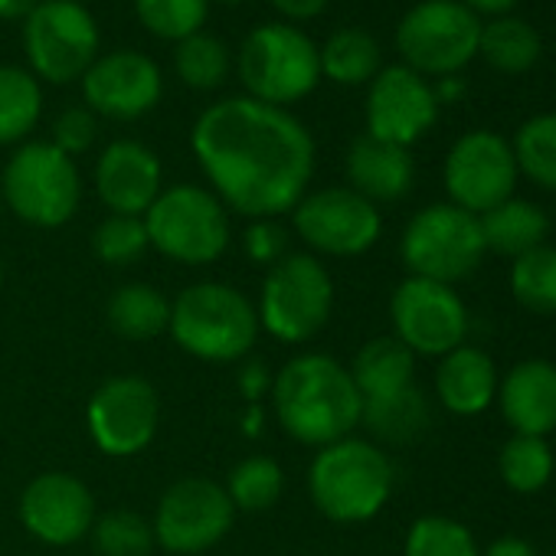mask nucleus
Listing matches in <instances>:
<instances>
[{
  "instance_id": "44",
  "label": "nucleus",
  "mask_w": 556,
  "mask_h": 556,
  "mask_svg": "<svg viewBox=\"0 0 556 556\" xmlns=\"http://www.w3.org/2000/svg\"><path fill=\"white\" fill-rule=\"evenodd\" d=\"M239 387L245 390V396H249V400H258V393L268 387L265 367H262V364H252V367H245V370L239 374Z\"/></svg>"
},
{
  "instance_id": "36",
  "label": "nucleus",
  "mask_w": 556,
  "mask_h": 556,
  "mask_svg": "<svg viewBox=\"0 0 556 556\" xmlns=\"http://www.w3.org/2000/svg\"><path fill=\"white\" fill-rule=\"evenodd\" d=\"M517 170H523L533 184L556 193V115H536L523 122L514 141Z\"/></svg>"
},
{
  "instance_id": "17",
  "label": "nucleus",
  "mask_w": 556,
  "mask_h": 556,
  "mask_svg": "<svg viewBox=\"0 0 556 556\" xmlns=\"http://www.w3.org/2000/svg\"><path fill=\"white\" fill-rule=\"evenodd\" d=\"M79 83L86 109L96 118L112 122L144 118L164 96L161 66L138 50H112L99 56Z\"/></svg>"
},
{
  "instance_id": "32",
  "label": "nucleus",
  "mask_w": 556,
  "mask_h": 556,
  "mask_svg": "<svg viewBox=\"0 0 556 556\" xmlns=\"http://www.w3.org/2000/svg\"><path fill=\"white\" fill-rule=\"evenodd\" d=\"M553 468H556L553 452L546 439L540 435H510L501 445L497 471H501V481L517 494H536L540 488H546L553 478Z\"/></svg>"
},
{
  "instance_id": "29",
  "label": "nucleus",
  "mask_w": 556,
  "mask_h": 556,
  "mask_svg": "<svg viewBox=\"0 0 556 556\" xmlns=\"http://www.w3.org/2000/svg\"><path fill=\"white\" fill-rule=\"evenodd\" d=\"M361 422L383 442L390 445H406L419 439L429 426V403L426 396L413 387L380 396V400H364V416Z\"/></svg>"
},
{
  "instance_id": "48",
  "label": "nucleus",
  "mask_w": 556,
  "mask_h": 556,
  "mask_svg": "<svg viewBox=\"0 0 556 556\" xmlns=\"http://www.w3.org/2000/svg\"><path fill=\"white\" fill-rule=\"evenodd\" d=\"M0 286H4V258H0Z\"/></svg>"
},
{
  "instance_id": "6",
  "label": "nucleus",
  "mask_w": 556,
  "mask_h": 556,
  "mask_svg": "<svg viewBox=\"0 0 556 556\" xmlns=\"http://www.w3.org/2000/svg\"><path fill=\"white\" fill-rule=\"evenodd\" d=\"M334 312V278L312 252H289L265 268L258 289V328L282 344H305L325 331Z\"/></svg>"
},
{
  "instance_id": "30",
  "label": "nucleus",
  "mask_w": 556,
  "mask_h": 556,
  "mask_svg": "<svg viewBox=\"0 0 556 556\" xmlns=\"http://www.w3.org/2000/svg\"><path fill=\"white\" fill-rule=\"evenodd\" d=\"M478 53L507 76H520L527 70H533V63L540 60L543 47H540V34L517 21V17H497L488 27H481V40H478Z\"/></svg>"
},
{
  "instance_id": "28",
  "label": "nucleus",
  "mask_w": 556,
  "mask_h": 556,
  "mask_svg": "<svg viewBox=\"0 0 556 556\" xmlns=\"http://www.w3.org/2000/svg\"><path fill=\"white\" fill-rule=\"evenodd\" d=\"M318 60H321V79H331L338 86H364L383 70L380 43L357 27L334 30L318 50Z\"/></svg>"
},
{
  "instance_id": "49",
  "label": "nucleus",
  "mask_w": 556,
  "mask_h": 556,
  "mask_svg": "<svg viewBox=\"0 0 556 556\" xmlns=\"http://www.w3.org/2000/svg\"><path fill=\"white\" fill-rule=\"evenodd\" d=\"M219 4H242V0H219Z\"/></svg>"
},
{
  "instance_id": "41",
  "label": "nucleus",
  "mask_w": 556,
  "mask_h": 556,
  "mask_svg": "<svg viewBox=\"0 0 556 556\" xmlns=\"http://www.w3.org/2000/svg\"><path fill=\"white\" fill-rule=\"evenodd\" d=\"M96 138H99V118L86 105H73V109L60 112L53 122V144L63 154H70L73 161L79 154H86L96 144Z\"/></svg>"
},
{
  "instance_id": "4",
  "label": "nucleus",
  "mask_w": 556,
  "mask_h": 556,
  "mask_svg": "<svg viewBox=\"0 0 556 556\" xmlns=\"http://www.w3.org/2000/svg\"><path fill=\"white\" fill-rule=\"evenodd\" d=\"M390 455L364 439H341L318 448L308 468V494L315 507L334 523L374 520L393 494Z\"/></svg>"
},
{
  "instance_id": "15",
  "label": "nucleus",
  "mask_w": 556,
  "mask_h": 556,
  "mask_svg": "<svg viewBox=\"0 0 556 556\" xmlns=\"http://www.w3.org/2000/svg\"><path fill=\"white\" fill-rule=\"evenodd\" d=\"M393 338L416 357H445L465 344L468 308L452 286L429 278H403L390 299Z\"/></svg>"
},
{
  "instance_id": "35",
  "label": "nucleus",
  "mask_w": 556,
  "mask_h": 556,
  "mask_svg": "<svg viewBox=\"0 0 556 556\" xmlns=\"http://www.w3.org/2000/svg\"><path fill=\"white\" fill-rule=\"evenodd\" d=\"M138 24L167 43H180L203 30L210 17V0H131Z\"/></svg>"
},
{
  "instance_id": "52",
  "label": "nucleus",
  "mask_w": 556,
  "mask_h": 556,
  "mask_svg": "<svg viewBox=\"0 0 556 556\" xmlns=\"http://www.w3.org/2000/svg\"><path fill=\"white\" fill-rule=\"evenodd\" d=\"M79 4H83V0H79Z\"/></svg>"
},
{
  "instance_id": "21",
  "label": "nucleus",
  "mask_w": 556,
  "mask_h": 556,
  "mask_svg": "<svg viewBox=\"0 0 556 556\" xmlns=\"http://www.w3.org/2000/svg\"><path fill=\"white\" fill-rule=\"evenodd\" d=\"M497 403L514 435L546 439L556 429V364L540 357L517 364L501 380Z\"/></svg>"
},
{
  "instance_id": "37",
  "label": "nucleus",
  "mask_w": 556,
  "mask_h": 556,
  "mask_svg": "<svg viewBox=\"0 0 556 556\" xmlns=\"http://www.w3.org/2000/svg\"><path fill=\"white\" fill-rule=\"evenodd\" d=\"M403 556H481V549L462 520L426 514L409 527Z\"/></svg>"
},
{
  "instance_id": "45",
  "label": "nucleus",
  "mask_w": 556,
  "mask_h": 556,
  "mask_svg": "<svg viewBox=\"0 0 556 556\" xmlns=\"http://www.w3.org/2000/svg\"><path fill=\"white\" fill-rule=\"evenodd\" d=\"M40 0H0V21H27Z\"/></svg>"
},
{
  "instance_id": "24",
  "label": "nucleus",
  "mask_w": 556,
  "mask_h": 556,
  "mask_svg": "<svg viewBox=\"0 0 556 556\" xmlns=\"http://www.w3.org/2000/svg\"><path fill=\"white\" fill-rule=\"evenodd\" d=\"M478 226H481L484 249H491L497 255H510V258L543 245V239L549 232L546 213L536 203L517 200V197H507L504 203L481 213Z\"/></svg>"
},
{
  "instance_id": "12",
  "label": "nucleus",
  "mask_w": 556,
  "mask_h": 556,
  "mask_svg": "<svg viewBox=\"0 0 556 556\" xmlns=\"http://www.w3.org/2000/svg\"><path fill=\"white\" fill-rule=\"evenodd\" d=\"M236 520V507L223 484L190 475L174 481L154 510V543L174 556H197L213 549Z\"/></svg>"
},
{
  "instance_id": "13",
  "label": "nucleus",
  "mask_w": 556,
  "mask_h": 556,
  "mask_svg": "<svg viewBox=\"0 0 556 556\" xmlns=\"http://www.w3.org/2000/svg\"><path fill=\"white\" fill-rule=\"evenodd\" d=\"M86 426L102 455L131 458L144 452L161 429V396L144 377H109L89 396Z\"/></svg>"
},
{
  "instance_id": "18",
  "label": "nucleus",
  "mask_w": 556,
  "mask_h": 556,
  "mask_svg": "<svg viewBox=\"0 0 556 556\" xmlns=\"http://www.w3.org/2000/svg\"><path fill=\"white\" fill-rule=\"evenodd\" d=\"M439 118L435 89L409 66H387L370 79L367 135L387 144H416Z\"/></svg>"
},
{
  "instance_id": "25",
  "label": "nucleus",
  "mask_w": 556,
  "mask_h": 556,
  "mask_svg": "<svg viewBox=\"0 0 556 556\" xmlns=\"http://www.w3.org/2000/svg\"><path fill=\"white\" fill-rule=\"evenodd\" d=\"M348 370L364 400H380V396L413 387L416 354L406 344H400L396 338H374L357 351V357Z\"/></svg>"
},
{
  "instance_id": "8",
  "label": "nucleus",
  "mask_w": 556,
  "mask_h": 556,
  "mask_svg": "<svg viewBox=\"0 0 556 556\" xmlns=\"http://www.w3.org/2000/svg\"><path fill=\"white\" fill-rule=\"evenodd\" d=\"M141 219L151 249L180 265H210L229 249L232 239L229 210L210 187L200 184L164 187Z\"/></svg>"
},
{
  "instance_id": "34",
  "label": "nucleus",
  "mask_w": 556,
  "mask_h": 556,
  "mask_svg": "<svg viewBox=\"0 0 556 556\" xmlns=\"http://www.w3.org/2000/svg\"><path fill=\"white\" fill-rule=\"evenodd\" d=\"M174 70H177V79L184 86H190L197 92H213L229 76V50L219 37L200 30V34L177 43Z\"/></svg>"
},
{
  "instance_id": "19",
  "label": "nucleus",
  "mask_w": 556,
  "mask_h": 556,
  "mask_svg": "<svg viewBox=\"0 0 556 556\" xmlns=\"http://www.w3.org/2000/svg\"><path fill=\"white\" fill-rule=\"evenodd\" d=\"M21 523L47 546H73L96 523V497L70 471H43L21 494Z\"/></svg>"
},
{
  "instance_id": "51",
  "label": "nucleus",
  "mask_w": 556,
  "mask_h": 556,
  "mask_svg": "<svg viewBox=\"0 0 556 556\" xmlns=\"http://www.w3.org/2000/svg\"><path fill=\"white\" fill-rule=\"evenodd\" d=\"M549 556H556V553H549Z\"/></svg>"
},
{
  "instance_id": "31",
  "label": "nucleus",
  "mask_w": 556,
  "mask_h": 556,
  "mask_svg": "<svg viewBox=\"0 0 556 556\" xmlns=\"http://www.w3.org/2000/svg\"><path fill=\"white\" fill-rule=\"evenodd\" d=\"M510 292L527 312L540 318L556 315V249L553 245L543 242L514 258Z\"/></svg>"
},
{
  "instance_id": "20",
  "label": "nucleus",
  "mask_w": 556,
  "mask_h": 556,
  "mask_svg": "<svg viewBox=\"0 0 556 556\" xmlns=\"http://www.w3.org/2000/svg\"><path fill=\"white\" fill-rule=\"evenodd\" d=\"M161 190H164V167L148 144L135 138H118L99 154L96 193L109 213L144 216L151 203L161 197Z\"/></svg>"
},
{
  "instance_id": "9",
  "label": "nucleus",
  "mask_w": 556,
  "mask_h": 556,
  "mask_svg": "<svg viewBox=\"0 0 556 556\" xmlns=\"http://www.w3.org/2000/svg\"><path fill=\"white\" fill-rule=\"evenodd\" d=\"M478 216L455 203H432L419 210L400 239V258L416 278L455 286L484 258Z\"/></svg>"
},
{
  "instance_id": "23",
  "label": "nucleus",
  "mask_w": 556,
  "mask_h": 556,
  "mask_svg": "<svg viewBox=\"0 0 556 556\" xmlns=\"http://www.w3.org/2000/svg\"><path fill=\"white\" fill-rule=\"evenodd\" d=\"M435 396L455 416H478L497 400V367L481 348H455L439 361Z\"/></svg>"
},
{
  "instance_id": "38",
  "label": "nucleus",
  "mask_w": 556,
  "mask_h": 556,
  "mask_svg": "<svg viewBox=\"0 0 556 556\" xmlns=\"http://www.w3.org/2000/svg\"><path fill=\"white\" fill-rule=\"evenodd\" d=\"M89 536L99 556H148L154 549V527L135 510H109L96 517Z\"/></svg>"
},
{
  "instance_id": "11",
  "label": "nucleus",
  "mask_w": 556,
  "mask_h": 556,
  "mask_svg": "<svg viewBox=\"0 0 556 556\" xmlns=\"http://www.w3.org/2000/svg\"><path fill=\"white\" fill-rule=\"evenodd\" d=\"M481 21L462 0H422L396 27L403 66L419 76H455L478 56Z\"/></svg>"
},
{
  "instance_id": "16",
  "label": "nucleus",
  "mask_w": 556,
  "mask_h": 556,
  "mask_svg": "<svg viewBox=\"0 0 556 556\" xmlns=\"http://www.w3.org/2000/svg\"><path fill=\"white\" fill-rule=\"evenodd\" d=\"M517 174L514 148L494 131L462 135L445 157V190L455 206L475 216L514 197Z\"/></svg>"
},
{
  "instance_id": "50",
  "label": "nucleus",
  "mask_w": 556,
  "mask_h": 556,
  "mask_svg": "<svg viewBox=\"0 0 556 556\" xmlns=\"http://www.w3.org/2000/svg\"><path fill=\"white\" fill-rule=\"evenodd\" d=\"M0 206H4V200H0Z\"/></svg>"
},
{
  "instance_id": "3",
  "label": "nucleus",
  "mask_w": 556,
  "mask_h": 556,
  "mask_svg": "<svg viewBox=\"0 0 556 556\" xmlns=\"http://www.w3.org/2000/svg\"><path fill=\"white\" fill-rule=\"evenodd\" d=\"M174 344L206 364H236L258 341L255 305L226 282H197L170 302Z\"/></svg>"
},
{
  "instance_id": "5",
  "label": "nucleus",
  "mask_w": 556,
  "mask_h": 556,
  "mask_svg": "<svg viewBox=\"0 0 556 556\" xmlns=\"http://www.w3.org/2000/svg\"><path fill=\"white\" fill-rule=\"evenodd\" d=\"M239 83L249 99L289 109L321 83L318 43L295 24H262L239 47Z\"/></svg>"
},
{
  "instance_id": "22",
  "label": "nucleus",
  "mask_w": 556,
  "mask_h": 556,
  "mask_svg": "<svg viewBox=\"0 0 556 556\" xmlns=\"http://www.w3.org/2000/svg\"><path fill=\"white\" fill-rule=\"evenodd\" d=\"M416 164L409 148L377 141L370 135H361L348 151V180L351 190L361 193L370 203H393L403 200L413 187Z\"/></svg>"
},
{
  "instance_id": "42",
  "label": "nucleus",
  "mask_w": 556,
  "mask_h": 556,
  "mask_svg": "<svg viewBox=\"0 0 556 556\" xmlns=\"http://www.w3.org/2000/svg\"><path fill=\"white\" fill-rule=\"evenodd\" d=\"M268 4L286 17V24H305V21H315L328 11L331 0H268Z\"/></svg>"
},
{
  "instance_id": "2",
  "label": "nucleus",
  "mask_w": 556,
  "mask_h": 556,
  "mask_svg": "<svg viewBox=\"0 0 556 556\" xmlns=\"http://www.w3.org/2000/svg\"><path fill=\"white\" fill-rule=\"evenodd\" d=\"M271 409L286 435L325 448L361 426L364 396L351 370L331 354H299L271 380Z\"/></svg>"
},
{
  "instance_id": "10",
  "label": "nucleus",
  "mask_w": 556,
  "mask_h": 556,
  "mask_svg": "<svg viewBox=\"0 0 556 556\" xmlns=\"http://www.w3.org/2000/svg\"><path fill=\"white\" fill-rule=\"evenodd\" d=\"M99 24L79 0H40L24 21L27 70L53 86H70L99 60Z\"/></svg>"
},
{
  "instance_id": "26",
  "label": "nucleus",
  "mask_w": 556,
  "mask_h": 556,
  "mask_svg": "<svg viewBox=\"0 0 556 556\" xmlns=\"http://www.w3.org/2000/svg\"><path fill=\"white\" fill-rule=\"evenodd\" d=\"M105 318L118 338H125L131 344H144L167 331L170 302L148 282H128L112 292V299L105 305Z\"/></svg>"
},
{
  "instance_id": "47",
  "label": "nucleus",
  "mask_w": 556,
  "mask_h": 556,
  "mask_svg": "<svg viewBox=\"0 0 556 556\" xmlns=\"http://www.w3.org/2000/svg\"><path fill=\"white\" fill-rule=\"evenodd\" d=\"M462 89H465V86H462L455 76H445V79L439 83V89H435V99H458Z\"/></svg>"
},
{
  "instance_id": "40",
  "label": "nucleus",
  "mask_w": 556,
  "mask_h": 556,
  "mask_svg": "<svg viewBox=\"0 0 556 556\" xmlns=\"http://www.w3.org/2000/svg\"><path fill=\"white\" fill-rule=\"evenodd\" d=\"M242 249L249 262L271 268L275 262H282L289 255V229L278 219H249L242 232Z\"/></svg>"
},
{
  "instance_id": "33",
  "label": "nucleus",
  "mask_w": 556,
  "mask_h": 556,
  "mask_svg": "<svg viewBox=\"0 0 556 556\" xmlns=\"http://www.w3.org/2000/svg\"><path fill=\"white\" fill-rule=\"evenodd\" d=\"M223 488L236 510H268L286 491V471L268 455H249L232 465Z\"/></svg>"
},
{
  "instance_id": "14",
  "label": "nucleus",
  "mask_w": 556,
  "mask_h": 556,
  "mask_svg": "<svg viewBox=\"0 0 556 556\" xmlns=\"http://www.w3.org/2000/svg\"><path fill=\"white\" fill-rule=\"evenodd\" d=\"M292 226L312 252L334 258L364 255L383 232L377 203L364 200L351 187L308 190L292 210Z\"/></svg>"
},
{
  "instance_id": "43",
  "label": "nucleus",
  "mask_w": 556,
  "mask_h": 556,
  "mask_svg": "<svg viewBox=\"0 0 556 556\" xmlns=\"http://www.w3.org/2000/svg\"><path fill=\"white\" fill-rule=\"evenodd\" d=\"M481 556H536V549L527 540H520V536H501Z\"/></svg>"
},
{
  "instance_id": "7",
  "label": "nucleus",
  "mask_w": 556,
  "mask_h": 556,
  "mask_svg": "<svg viewBox=\"0 0 556 556\" xmlns=\"http://www.w3.org/2000/svg\"><path fill=\"white\" fill-rule=\"evenodd\" d=\"M0 200L37 229L66 226L83 203V177L53 141H24L0 174Z\"/></svg>"
},
{
  "instance_id": "27",
  "label": "nucleus",
  "mask_w": 556,
  "mask_h": 556,
  "mask_svg": "<svg viewBox=\"0 0 556 556\" xmlns=\"http://www.w3.org/2000/svg\"><path fill=\"white\" fill-rule=\"evenodd\" d=\"M43 115L40 79L24 66H0V148L24 144Z\"/></svg>"
},
{
  "instance_id": "1",
  "label": "nucleus",
  "mask_w": 556,
  "mask_h": 556,
  "mask_svg": "<svg viewBox=\"0 0 556 556\" xmlns=\"http://www.w3.org/2000/svg\"><path fill=\"white\" fill-rule=\"evenodd\" d=\"M190 148L210 190L229 213L278 219L312 187L315 138L289 112L249 96L206 105L190 131Z\"/></svg>"
},
{
  "instance_id": "39",
  "label": "nucleus",
  "mask_w": 556,
  "mask_h": 556,
  "mask_svg": "<svg viewBox=\"0 0 556 556\" xmlns=\"http://www.w3.org/2000/svg\"><path fill=\"white\" fill-rule=\"evenodd\" d=\"M148 249H151V242H148V229H144L141 216L109 213L92 232V252L105 265H118V268L135 265Z\"/></svg>"
},
{
  "instance_id": "46",
  "label": "nucleus",
  "mask_w": 556,
  "mask_h": 556,
  "mask_svg": "<svg viewBox=\"0 0 556 556\" xmlns=\"http://www.w3.org/2000/svg\"><path fill=\"white\" fill-rule=\"evenodd\" d=\"M517 0H465V8L471 14H507Z\"/></svg>"
}]
</instances>
